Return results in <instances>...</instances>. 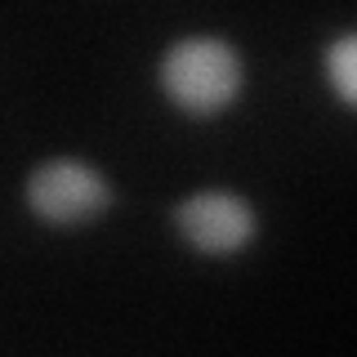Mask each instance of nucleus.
I'll list each match as a JSON object with an SVG mask.
<instances>
[{"label":"nucleus","instance_id":"obj_4","mask_svg":"<svg viewBox=\"0 0 357 357\" xmlns=\"http://www.w3.org/2000/svg\"><path fill=\"white\" fill-rule=\"evenodd\" d=\"M326 67H331V85H335V94H340V103H353L357 98V36L353 31H344V36L331 45Z\"/></svg>","mask_w":357,"mask_h":357},{"label":"nucleus","instance_id":"obj_2","mask_svg":"<svg viewBox=\"0 0 357 357\" xmlns=\"http://www.w3.org/2000/svg\"><path fill=\"white\" fill-rule=\"evenodd\" d=\"M27 206L50 228H81L112 206V183L103 170L76 156H54L31 170L27 178Z\"/></svg>","mask_w":357,"mask_h":357},{"label":"nucleus","instance_id":"obj_1","mask_svg":"<svg viewBox=\"0 0 357 357\" xmlns=\"http://www.w3.org/2000/svg\"><path fill=\"white\" fill-rule=\"evenodd\" d=\"M245 85L241 54L219 36H183L161 59V89L183 116H219Z\"/></svg>","mask_w":357,"mask_h":357},{"label":"nucleus","instance_id":"obj_3","mask_svg":"<svg viewBox=\"0 0 357 357\" xmlns=\"http://www.w3.org/2000/svg\"><path fill=\"white\" fill-rule=\"evenodd\" d=\"M174 228L197 255L228 259V255H237L255 241L259 219H255V206L245 197L223 192V188H206V192H192L174 210Z\"/></svg>","mask_w":357,"mask_h":357}]
</instances>
